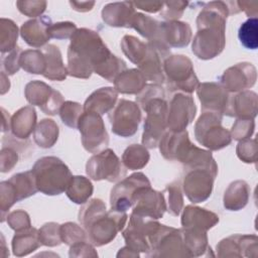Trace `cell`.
I'll list each match as a JSON object with an SVG mask.
<instances>
[{"label": "cell", "instance_id": "6da1fadb", "mask_svg": "<svg viewBox=\"0 0 258 258\" xmlns=\"http://www.w3.org/2000/svg\"><path fill=\"white\" fill-rule=\"evenodd\" d=\"M230 14L227 2L213 1L205 5L197 18L198 31L194 37L191 50L201 59H211L219 55L226 43V21Z\"/></svg>", "mask_w": 258, "mask_h": 258}, {"label": "cell", "instance_id": "7a4b0ae2", "mask_svg": "<svg viewBox=\"0 0 258 258\" xmlns=\"http://www.w3.org/2000/svg\"><path fill=\"white\" fill-rule=\"evenodd\" d=\"M111 53L96 31L88 28L77 29L71 37L68 49V74L75 78L88 79L94 69Z\"/></svg>", "mask_w": 258, "mask_h": 258}, {"label": "cell", "instance_id": "3957f363", "mask_svg": "<svg viewBox=\"0 0 258 258\" xmlns=\"http://www.w3.org/2000/svg\"><path fill=\"white\" fill-rule=\"evenodd\" d=\"M31 171L38 190L47 196L62 194L73 178L67 164L55 156H44L37 159Z\"/></svg>", "mask_w": 258, "mask_h": 258}, {"label": "cell", "instance_id": "277c9868", "mask_svg": "<svg viewBox=\"0 0 258 258\" xmlns=\"http://www.w3.org/2000/svg\"><path fill=\"white\" fill-rule=\"evenodd\" d=\"M222 117L218 112H203L195 125V136L200 144L211 150H220L231 143V133L221 125Z\"/></svg>", "mask_w": 258, "mask_h": 258}, {"label": "cell", "instance_id": "5b68a950", "mask_svg": "<svg viewBox=\"0 0 258 258\" xmlns=\"http://www.w3.org/2000/svg\"><path fill=\"white\" fill-rule=\"evenodd\" d=\"M142 109L146 112L142 143L147 148H155L167 128L168 104L165 97H155Z\"/></svg>", "mask_w": 258, "mask_h": 258}, {"label": "cell", "instance_id": "8992f818", "mask_svg": "<svg viewBox=\"0 0 258 258\" xmlns=\"http://www.w3.org/2000/svg\"><path fill=\"white\" fill-rule=\"evenodd\" d=\"M163 72L166 85L170 91H183L190 94L199 86L191 60L182 54L171 55L164 60Z\"/></svg>", "mask_w": 258, "mask_h": 258}, {"label": "cell", "instance_id": "52a82bcc", "mask_svg": "<svg viewBox=\"0 0 258 258\" xmlns=\"http://www.w3.org/2000/svg\"><path fill=\"white\" fill-rule=\"evenodd\" d=\"M126 212H118L110 210L104 212L92 220L84 229L86 230L89 241L95 246H103L110 243L122 231L126 221Z\"/></svg>", "mask_w": 258, "mask_h": 258}, {"label": "cell", "instance_id": "ba28073f", "mask_svg": "<svg viewBox=\"0 0 258 258\" xmlns=\"http://www.w3.org/2000/svg\"><path fill=\"white\" fill-rule=\"evenodd\" d=\"M86 172L94 180L115 182L126 175V167L112 149H104L94 154L86 164Z\"/></svg>", "mask_w": 258, "mask_h": 258}, {"label": "cell", "instance_id": "9c48e42d", "mask_svg": "<svg viewBox=\"0 0 258 258\" xmlns=\"http://www.w3.org/2000/svg\"><path fill=\"white\" fill-rule=\"evenodd\" d=\"M183 191L191 203H202L212 194L214 180L218 174L217 167L198 166L185 169Z\"/></svg>", "mask_w": 258, "mask_h": 258}, {"label": "cell", "instance_id": "30bf717a", "mask_svg": "<svg viewBox=\"0 0 258 258\" xmlns=\"http://www.w3.org/2000/svg\"><path fill=\"white\" fill-rule=\"evenodd\" d=\"M150 250L147 256L153 257H188L183 246L180 230L159 225L156 232L149 238Z\"/></svg>", "mask_w": 258, "mask_h": 258}, {"label": "cell", "instance_id": "8fae6325", "mask_svg": "<svg viewBox=\"0 0 258 258\" xmlns=\"http://www.w3.org/2000/svg\"><path fill=\"white\" fill-rule=\"evenodd\" d=\"M84 148L91 153H99L109 143V136L101 115L84 112L78 123Z\"/></svg>", "mask_w": 258, "mask_h": 258}, {"label": "cell", "instance_id": "7c38bea8", "mask_svg": "<svg viewBox=\"0 0 258 258\" xmlns=\"http://www.w3.org/2000/svg\"><path fill=\"white\" fill-rule=\"evenodd\" d=\"M112 132L121 137L134 135L141 121V111L134 102L121 99L109 112Z\"/></svg>", "mask_w": 258, "mask_h": 258}, {"label": "cell", "instance_id": "4fadbf2b", "mask_svg": "<svg viewBox=\"0 0 258 258\" xmlns=\"http://www.w3.org/2000/svg\"><path fill=\"white\" fill-rule=\"evenodd\" d=\"M145 185H150V181L142 172L133 173L118 182L111 190V209L118 212H126L129 208H132L137 190Z\"/></svg>", "mask_w": 258, "mask_h": 258}, {"label": "cell", "instance_id": "5bb4252c", "mask_svg": "<svg viewBox=\"0 0 258 258\" xmlns=\"http://www.w3.org/2000/svg\"><path fill=\"white\" fill-rule=\"evenodd\" d=\"M24 94L31 105L39 106L44 114L47 115H55L63 104L62 95L40 81L28 83Z\"/></svg>", "mask_w": 258, "mask_h": 258}, {"label": "cell", "instance_id": "9a60e30c", "mask_svg": "<svg viewBox=\"0 0 258 258\" xmlns=\"http://www.w3.org/2000/svg\"><path fill=\"white\" fill-rule=\"evenodd\" d=\"M196 113L197 107L190 95L174 94L168 105L167 128L173 132L185 130L186 126L192 122Z\"/></svg>", "mask_w": 258, "mask_h": 258}, {"label": "cell", "instance_id": "2e32d148", "mask_svg": "<svg viewBox=\"0 0 258 258\" xmlns=\"http://www.w3.org/2000/svg\"><path fill=\"white\" fill-rule=\"evenodd\" d=\"M167 206L162 192L152 189L150 185L140 187L133 201L132 213L152 219L163 217Z\"/></svg>", "mask_w": 258, "mask_h": 258}, {"label": "cell", "instance_id": "e0dca14e", "mask_svg": "<svg viewBox=\"0 0 258 258\" xmlns=\"http://www.w3.org/2000/svg\"><path fill=\"white\" fill-rule=\"evenodd\" d=\"M220 80L228 92L243 91L255 85L257 80L256 68L250 62H240L226 70Z\"/></svg>", "mask_w": 258, "mask_h": 258}, {"label": "cell", "instance_id": "ac0fdd59", "mask_svg": "<svg viewBox=\"0 0 258 258\" xmlns=\"http://www.w3.org/2000/svg\"><path fill=\"white\" fill-rule=\"evenodd\" d=\"M197 94L202 103V111L218 112L225 115L231 95L218 83H203L197 87Z\"/></svg>", "mask_w": 258, "mask_h": 258}, {"label": "cell", "instance_id": "d6986e66", "mask_svg": "<svg viewBox=\"0 0 258 258\" xmlns=\"http://www.w3.org/2000/svg\"><path fill=\"white\" fill-rule=\"evenodd\" d=\"M158 145L165 159L182 162L194 144L189 141L187 131L183 130L179 132L166 131Z\"/></svg>", "mask_w": 258, "mask_h": 258}, {"label": "cell", "instance_id": "ffe728a7", "mask_svg": "<svg viewBox=\"0 0 258 258\" xmlns=\"http://www.w3.org/2000/svg\"><path fill=\"white\" fill-rule=\"evenodd\" d=\"M257 241V236L255 235H232L217 245L218 255L221 257H256Z\"/></svg>", "mask_w": 258, "mask_h": 258}, {"label": "cell", "instance_id": "44dd1931", "mask_svg": "<svg viewBox=\"0 0 258 258\" xmlns=\"http://www.w3.org/2000/svg\"><path fill=\"white\" fill-rule=\"evenodd\" d=\"M191 38V28L188 23L177 20L161 22L155 38L163 41L169 47L186 46Z\"/></svg>", "mask_w": 258, "mask_h": 258}, {"label": "cell", "instance_id": "7402d4cb", "mask_svg": "<svg viewBox=\"0 0 258 258\" xmlns=\"http://www.w3.org/2000/svg\"><path fill=\"white\" fill-rule=\"evenodd\" d=\"M257 94L253 91H244L230 97L229 106L225 115L238 119H254L257 115Z\"/></svg>", "mask_w": 258, "mask_h": 258}, {"label": "cell", "instance_id": "603a6c76", "mask_svg": "<svg viewBox=\"0 0 258 258\" xmlns=\"http://www.w3.org/2000/svg\"><path fill=\"white\" fill-rule=\"evenodd\" d=\"M51 24V19L47 16L28 20L23 23L20 28L21 37L28 45L40 47L50 39L48 35V28Z\"/></svg>", "mask_w": 258, "mask_h": 258}, {"label": "cell", "instance_id": "cb8c5ba5", "mask_svg": "<svg viewBox=\"0 0 258 258\" xmlns=\"http://www.w3.org/2000/svg\"><path fill=\"white\" fill-rule=\"evenodd\" d=\"M135 13V7L132 2H115L104 6L102 18L110 26L131 28Z\"/></svg>", "mask_w": 258, "mask_h": 258}, {"label": "cell", "instance_id": "d4e9b609", "mask_svg": "<svg viewBox=\"0 0 258 258\" xmlns=\"http://www.w3.org/2000/svg\"><path fill=\"white\" fill-rule=\"evenodd\" d=\"M118 92L115 88L103 87L93 92L84 104V112H94L99 115L109 113L116 105Z\"/></svg>", "mask_w": 258, "mask_h": 258}, {"label": "cell", "instance_id": "484cf974", "mask_svg": "<svg viewBox=\"0 0 258 258\" xmlns=\"http://www.w3.org/2000/svg\"><path fill=\"white\" fill-rule=\"evenodd\" d=\"M219 223V216L206 209L186 206L181 216V225L184 228H195L208 231Z\"/></svg>", "mask_w": 258, "mask_h": 258}, {"label": "cell", "instance_id": "4316f807", "mask_svg": "<svg viewBox=\"0 0 258 258\" xmlns=\"http://www.w3.org/2000/svg\"><path fill=\"white\" fill-rule=\"evenodd\" d=\"M41 50L45 57V72L42 76L51 81H63L69 74L58 47L54 44H47Z\"/></svg>", "mask_w": 258, "mask_h": 258}, {"label": "cell", "instance_id": "83f0119b", "mask_svg": "<svg viewBox=\"0 0 258 258\" xmlns=\"http://www.w3.org/2000/svg\"><path fill=\"white\" fill-rule=\"evenodd\" d=\"M179 230L183 246L188 257L206 256L205 252H209V250H211V247L208 245L207 231L184 227Z\"/></svg>", "mask_w": 258, "mask_h": 258}, {"label": "cell", "instance_id": "f1b7e54d", "mask_svg": "<svg viewBox=\"0 0 258 258\" xmlns=\"http://www.w3.org/2000/svg\"><path fill=\"white\" fill-rule=\"evenodd\" d=\"M40 245L42 244L39 239V232L31 227L16 231L12 240V249L16 256L27 255L36 250Z\"/></svg>", "mask_w": 258, "mask_h": 258}, {"label": "cell", "instance_id": "f546056e", "mask_svg": "<svg viewBox=\"0 0 258 258\" xmlns=\"http://www.w3.org/2000/svg\"><path fill=\"white\" fill-rule=\"evenodd\" d=\"M115 89L122 94H139L146 86V79L137 69H130L120 74L114 81Z\"/></svg>", "mask_w": 258, "mask_h": 258}, {"label": "cell", "instance_id": "4dcf8cb0", "mask_svg": "<svg viewBox=\"0 0 258 258\" xmlns=\"http://www.w3.org/2000/svg\"><path fill=\"white\" fill-rule=\"evenodd\" d=\"M36 123V113L33 107L26 106L18 110L11 119V129L13 134L21 139H26L34 131Z\"/></svg>", "mask_w": 258, "mask_h": 258}, {"label": "cell", "instance_id": "1f68e13d", "mask_svg": "<svg viewBox=\"0 0 258 258\" xmlns=\"http://www.w3.org/2000/svg\"><path fill=\"white\" fill-rule=\"evenodd\" d=\"M250 197V187L245 180L233 181L224 195V207L229 211H239L243 209Z\"/></svg>", "mask_w": 258, "mask_h": 258}, {"label": "cell", "instance_id": "d6a6232c", "mask_svg": "<svg viewBox=\"0 0 258 258\" xmlns=\"http://www.w3.org/2000/svg\"><path fill=\"white\" fill-rule=\"evenodd\" d=\"M8 181L11 183L14 189L17 202L35 195V192L38 190L31 170L14 174L10 179H8Z\"/></svg>", "mask_w": 258, "mask_h": 258}, {"label": "cell", "instance_id": "836d02e7", "mask_svg": "<svg viewBox=\"0 0 258 258\" xmlns=\"http://www.w3.org/2000/svg\"><path fill=\"white\" fill-rule=\"evenodd\" d=\"M58 137V126L51 119L41 120L33 131L35 143L42 148L53 146Z\"/></svg>", "mask_w": 258, "mask_h": 258}, {"label": "cell", "instance_id": "e575fe53", "mask_svg": "<svg viewBox=\"0 0 258 258\" xmlns=\"http://www.w3.org/2000/svg\"><path fill=\"white\" fill-rule=\"evenodd\" d=\"M93 184L89 178L77 175L73 176L66 192L68 198L76 204H85L93 194Z\"/></svg>", "mask_w": 258, "mask_h": 258}, {"label": "cell", "instance_id": "d590c367", "mask_svg": "<svg viewBox=\"0 0 258 258\" xmlns=\"http://www.w3.org/2000/svg\"><path fill=\"white\" fill-rule=\"evenodd\" d=\"M150 155L144 145L132 144L128 146L123 155L122 161L126 168L131 170L143 168L149 161Z\"/></svg>", "mask_w": 258, "mask_h": 258}, {"label": "cell", "instance_id": "8d00e7d4", "mask_svg": "<svg viewBox=\"0 0 258 258\" xmlns=\"http://www.w3.org/2000/svg\"><path fill=\"white\" fill-rule=\"evenodd\" d=\"M121 48L124 54L135 64H140L147 54V43L135 36L125 35L121 40Z\"/></svg>", "mask_w": 258, "mask_h": 258}, {"label": "cell", "instance_id": "74e56055", "mask_svg": "<svg viewBox=\"0 0 258 258\" xmlns=\"http://www.w3.org/2000/svg\"><path fill=\"white\" fill-rule=\"evenodd\" d=\"M19 66L29 74L43 75L45 72V57L40 49H27L22 51Z\"/></svg>", "mask_w": 258, "mask_h": 258}, {"label": "cell", "instance_id": "f35d334b", "mask_svg": "<svg viewBox=\"0 0 258 258\" xmlns=\"http://www.w3.org/2000/svg\"><path fill=\"white\" fill-rule=\"evenodd\" d=\"M124 71H126V62L113 53L94 69V73L112 83Z\"/></svg>", "mask_w": 258, "mask_h": 258}, {"label": "cell", "instance_id": "ab89813d", "mask_svg": "<svg viewBox=\"0 0 258 258\" xmlns=\"http://www.w3.org/2000/svg\"><path fill=\"white\" fill-rule=\"evenodd\" d=\"M240 42L248 49H256L258 47V19L250 17L241 24L238 30Z\"/></svg>", "mask_w": 258, "mask_h": 258}, {"label": "cell", "instance_id": "60d3db41", "mask_svg": "<svg viewBox=\"0 0 258 258\" xmlns=\"http://www.w3.org/2000/svg\"><path fill=\"white\" fill-rule=\"evenodd\" d=\"M160 22L151 18L150 16L136 12L131 23V28H134L142 36L151 40L156 37L159 30Z\"/></svg>", "mask_w": 258, "mask_h": 258}, {"label": "cell", "instance_id": "b9f144b4", "mask_svg": "<svg viewBox=\"0 0 258 258\" xmlns=\"http://www.w3.org/2000/svg\"><path fill=\"white\" fill-rule=\"evenodd\" d=\"M18 28L16 24L10 20L1 18L0 36H1V52L11 51L16 47Z\"/></svg>", "mask_w": 258, "mask_h": 258}, {"label": "cell", "instance_id": "7bdbcfd3", "mask_svg": "<svg viewBox=\"0 0 258 258\" xmlns=\"http://www.w3.org/2000/svg\"><path fill=\"white\" fill-rule=\"evenodd\" d=\"M106 212V205L100 199H93L86 202L79 212V221L85 228L92 220H94L100 214Z\"/></svg>", "mask_w": 258, "mask_h": 258}, {"label": "cell", "instance_id": "ee69618b", "mask_svg": "<svg viewBox=\"0 0 258 258\" xmlns=\"http://www.w3.org/2000/svg\"><path fill=\"white\" fill-rule=\"evenodd\" d=\"M83 113L84 108L81 104L72 101L63 102L59 109V116L62 123L71 128H78L79 119Z\"/></svg>", "mask_w": 258, "mask_h": 258}, {"label": "cell", "instance_id": "f6af8a7d", "mask_svg": "<svg viewBox=\"0 0 258 258\" xmlns=\"http://www.w3.org/2000/svg\"><path fill=\"white\" fill-rule=\"evenodd\" d=\"M61 242L70 246L82 241H88L86 232L75 223H66L60 226Z\"/></svg>", "mask_w": 258, "mask_h": 258}, {"label": "cell", "instance_id": "bcb514c9", "mask_svg": "<svg viewBox=\"0 0 258 258\" xmlns=\"http://www.w3.org/2000/svg\"><path fill=\"white\" fill-rule=\"evenodd\" d=\"M38 232L42 245L53 247L62 243L60 238V225L56 223H46Z\"/></svg>", "mask_w": 258, "mask_h": 258}, {"label": "cell", "instance_id": "7dc6e473", "mask_svg": "<svg viewBox=\"0 0 258 258\" xmlns=\"http://www.w3.org/2000/svg\"><path fill=\"white\" fill-rule=\"evenodd\" d=\"M168 191V207L167 211L170 215L176 217L180 214L183 206L182 194L178 181L168 184L165 188Z\"/></svg>", "mask_w": 258, "mask_h": 258}, {"label": "cell", "instance_id": "c3c4849f", "mask_svg": "<svg viewBox=\"0 0 258 258\" xmlns=\"http://www.w3.org/2000/svg\"><path fill=\"white\" fill-rule=\"evenodd\" d=\"M256 153H257V144L256 139H243L240 140L237 146V155L238 157L246 163H255L256 162Z\"/></svg>", "mask_w": 258, "mask_h": 258}, {"label": "cell", "instance_id": "681fc988", "mask_svg": "<svg viewBox=\"0 0 258 258\" xmlns=\"http://www.w3.org/2000/svg\"><path fill=\"white\" fill-rule=\"evenodd\" d=\"M255 129L254 119H237L231 130L232 138L243 140L250 138Z\"/></svg>", "mask_w": 258, "mask_h": 258}, {"label": "cell", "instance_id": "f907efd6", "mask_svg": "<svg viewBox=\"0 0 258 258\" xmlns=\"http://www.w3.org/2000/svg\"><path fill=\"white\" fill-rule=\"evenodd\" d=\"M77 26L74 22L64 21L52 23L48 28V35L50 38L67 39L71 38L77 31Z\"/></svg>", "mask_w": 258, "mask_h": 258}, {"label": "cell", "instance_id": "816d5d0a", "mask_svg": "<svg viewBox=\"0 0 258 258\" xmlns=\"http://www.w3.org/2000/svg\"><path fill=\"white\" fill-rule=\"evenodd\" d=\"M188 5L187 1H169L163 3L162 9L160 11V15L167 19L168 21L170 20H176L178 19L182 13L185 7Z\"/></svg>", "mask_w": 258, "mask_h": 258}, {"label": "cell", "instance_id": "f5cc1de1", "mask_svg": "<svg viewBox=\"0 0 258 258\" xmlns=\"http://www.w3.org/2000/svg\"><path fill=\"white\" fill-rule=\"evenodd\" d=\"M18 10L29 17H37L42 14L46 8L45 1H17Z\"/></svg>", "mask_w": 258, "mask_h": 258}, {"label": "cell", "instance_id": "db71d44e", "mask_svg": "<svg viewBox=\"0 0 258 258\" xmlns=\"http://www.w3.org/2000/svg\"><path fill=\"white\" fill-rule=\"evenodd\" d=\"M7 222L10 228L14 229L15 231L23 230L25 228L30 227V220L29 216L24 211H14L12 212L7 219Z\"/></svg>", "mask_w": 258, "mask_h": 258}, {"label": "cell", "instance_id": "11a10c76", "mask_svg": "<svg viewBox=\"0 0 258 258\" xmlns=\"http://www.w3.org/2000/svg\"><path fill=\"white\" fill-rule=\"evenodd\" d=\"M22 51L20 47H15L13 50L10 51L7 57L3 58V67L7 71L8 75H13L16 72H18L20 66H19V58Z\"/></svg>", "mask_w": 258, "mask_h": 258}, {"label": "cell", "instance_id": "9f6ffc18", "mask_svg": "<svg viewBox=\"0 0 258 258\" xmlns=\"http://www.w3.org/2000/svg\"><path fill=\"white\" fill-rule=\"evenodd\" d=\"M87 242L88 241H82V242L73 244L70 249V257L86 256V254L84 252H86L89 256H98V254L95 252L94 247L91 246Z\"/></svg>", "mask_w": 258, "mask_h": 258}, {"label": "cell", "instance_id": "6f0895ef", "mask_svg": "<svg viewBox=\"0 0 258 258\" xmlns=\"http://www.w3.org/2000/svg\"><path fill=\"white\" fill-rule=\"evenodd\" d=\"M132 3L134 7H137L139 9H142L151 13H155L161 10L163 6V2H153V1H137Z\"/></svg>", "mask_w": 258, "mask_h": 258}, {"label": "cell", "instance_id": "680465c9", "mask_svg": "<svg viewBox=\"0 0 258 258\" xmlns=\"http://www.w3.org/2000/svg\"><path fill=\"white\" fill-rule=\"evenodd\" d=\"M70 5L72 6V8L76 11H79V12H87V11H90L92 10L93 6L95 5V2L94 1H86V2H78V1H70Z\"/></svg>", "mask_w": 258, "mask_h": 258}, {"label": "cell", "instance_id": "91938a15", "mask_svg": "<svg viewBox=\"0 0 258 258\" xmlns=\"http://www.w3.org/2000/svg\"><path fill=\"white\" fill-rule=\"evenodd\" d=\"M246 6L248 7H245L242 2H238V6L240 8V11L244 10L246 12V14L248 16H253V17H256L257 15V7H258V3L257 2H244Z\"/></svg>", "mask_w": 258, "mask_h": 258}]
</instances>
